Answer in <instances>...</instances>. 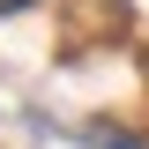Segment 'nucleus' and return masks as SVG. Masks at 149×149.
Listing matches in <instances>:
<instances>
[{
    "label": "nucleus",
    "instance_id": "1",
    "mask_svg": "<svg viewBox=\"0 0 149 149\" xmlns=\"http://www.w3.org/2000/svg\"><path fill=\"white\" fill-rule=\"evenodd\" d=\"M0 8H8V0H0Z\"/></svg>",
    "mask_w": 149,
    "mask_h": 149
}]
</instances>
